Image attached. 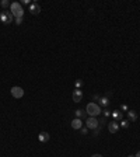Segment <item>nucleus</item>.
I'll return each instance as SVG.
<instances>
[{"instance_id":"23","label":"nucleus","mask_w":140,"mask_h":157,"mask_svg":"<svg viewBox=\"0 0 140 157\" xmlns=\"http://www.w3.org/2000/svg\"><path fill=\"white\" fill-rule=\"evenodd\" d=\"M91 157H102V156H101V154H93Z\"/></svg>"},{"instance_id":"1","label":"nucleus","mask_w":140,"mask_h":157,"mask_svg":"<svg viewBox=\"0 0 140 157\" xmlns=\"http://www.w3.org/2000/svg\"><path fill=\"white\" fill-rule=\"evenodd\" d=\"M86 112L88 114V117H95V118H97L100 114H101V107H100L98 104L90 102V104H87Z\"/></svg>"},{"instance_id":"4","label":"nucleus","mask_w":140,"mask_h":157,"mask_svg":"<svg viewBox=\"0 0 140 157\" xmlns=\"http://www.w3.org/2000/svg\"><path fill=\"white\" fill-rule=\"evenodd\" d=\"M86 126L88 128V129H97L98 126H100V122H98V119L95 117H88L86 121Z\"/></svg>"},{"instance_id":"15","label":"nucleus","mask_w":140,"mask_h":157,"mask_svg":"<svg viewBox=\"0 0 140 157\" xmlns=\"http://www.w3.org/2000/svg\"><path fill=\"white\" fill-rule=\"evenodd\" d=\"M119 126H121V128H125V129H126V128L129 126V121H123V119H122V121H121V124H119Z\"/></svg>"},{"instance_id":"2","label":"nucleus","mask_w":140,"mask_h":157,"mask_svg":"<svg viewBox=\"0 0 140 157\" xmlns=\"http://www.w3.org/2000/svg\"><path fill=\"white\" fill-rule=\"evenodd\" d=\"M10 8H11V14L14 16V18H20L24 16V8L21 7L20 3H11Z\"/></svg>"},{"instance_id":"16","label":"nucleus","mask_w":140,"mask_h":157,"mask_svg":"<svg viewBox=\"0 0 140 157\" xmlns=\"http://www.w3.org/2000/svg\"><path fill=\"white\" fill-rule=\"evenodd\" d=\"M0 6H1V7H8V6H11V4H10V1H7V0H1V1H0Z\"/></svg>"},{"instance_id":"25","label":"nucleus","mask_w":140,"mask_h":157,"mask_svg":"<svg viewBox=\"0 0 140 157\" xmlns=\"http://www.w3.org/2000/svg\"><path fill=\"white\" fill-rule=\"evenodd\" d=\"M128 157H134V156H133V154H129V156H128Z\"/></svg>"},{"instance_id":"8","label":"nucleus","mask_w":140,"mask_h":157,"mask_svg":"<svg viewBox=\"0 0 140 157\" xmlns=\"http://www.w3.org/2000/svg\"><path fill=\"white\" fill-rule=\"evenodd\" d=\"M111 115H112V118H114V121H122V118H123V112L121 110H115L111 112Z\"/></svg>"},{"instance_id":"13","label":"nucleus","mask_w":140,"mask_h":157,"mask_svg":"<svg viewBox=\"0 0 140 157\" xmlns=\"http://www.w3.org/2000/svg\"><path fill=\"white\" fill-rule=\"evenodd\" d=\"M100 105H101V107H105V108L109 105V98L107 95H105V97H100Z\"/></svg>"},{"instance_id":"17","label":"nucleus","mask_w":140,"mask_h":157,"mask_svg":"<svg viewBox=\"0 0 140 157\" xmlns=\"http://www.w3.org/2000/svg\"><path fill=\"white\" fill-rule=\"evenodd\" d=\"M83 84H84V83H83L81 80H76V88H80V87H83Z\"/></svg>"},{"instance_id":"21","label":"nucleus","mask_w":140,"mask_h":157,"mask_svg":"<svg viewBox=\"0 0 140 157\" xmlns=\"http://www.w3.org/2000/svg\"><path fill=\"white\" fill-rule=\"evenodd\" d=\"M87 131H88V128H83V129H81V133H83V135H87Z\"/></svg>"},{"instance_id":"5","label":"nucleus","mask_w":140,"mask_h":157,"mask_svg":"<svg viewBox=\"0 0 140 157\" xmlns=\"http://www.w3.org/2000/svg\"><path fill=\"white\" fill-rule=\"evenodd\" d=\"M11 95H13L14 98H21V97L24 95V90L21 88V87L14 86L13 88H11Z\"/></svg>"},{"instance_id":"22","label":"nucleus","mask_w":140,"mask_h":157,"mask_svg":"<svg viewBox=\"0 0 140 157\" xmlns=\"http://www.w3.org/2000/svg\"><path fill=\"white\" fill-rule=\"evenodd\" d=\"M23 4H31V1L30 0H23Z\"/></svg>"},{"instance_id":"10","label":"nucleus","mask_w":140,"mask_h":157,"mask_svg":"<svg viewBox=\"0 0 140 157\" xmlns=\"http://www.w3.org/2000/svg\"><path fill=\"white\" fill-rule=\"evenodd\" d=\"M30 11H31V14H39L41 13V7H39V4H37V3H31L30 4Z\"/></svg>"},{"instance_id":"11","label":"nucleus","mask_w":140,"mask_h":157,"mask_svg":"<svg viewBox=\"0 0 140 157\" xmlns=\"http://www.w3.org/2000/svg\"><path fill=\"white\" fill-rule=\"evenodd\" d=\"M38 139L41 143H46L49 139H51V136H49V133L48 132H41V133L38 135Z\"/></svg>"},{"instance_id":"24","label":"nucleus","mask_w":140,"mask_h":157,"mask_svg":"<svg viewBox=\"0 0 140 157\" xmlns=\"http://www.w3.org/2000/svg\"><path fill=\"white\" fill-rule=\"evenodd\" d=\"M134 157H140V151H137V153L134 154Z\"/></svg>"},{"instance_id":"20","label":"nucleus","mask_w":140,"mask_h":157,"mask_svg":"<svg viewBox=\"0 0 140 157\" xmlns=\"http://www.w3.org/2000/svg\"><path fill=\"white\" fill-rule=\"evenodd\" d=\"M121 110H122V111H129V107H128L126 104H122V107H121Z\"/></svg>"},{"instance_id":"18","label":"nucleus","mask_w":140,"mask_h":157,"mask_svg":"<svg viewBox=\"0 0 140 157\" xmlns=\"http://www.w3.org/2000/svg\"><path fill=\"white\" fill-rule=\"evenodd\" d=\"M14 20H16V24H17V25L23 24V17H20V18H14Z\"/></svg>"},{"instance_id":"7","label":"nucleus","mask_w":140,"mask_h":157,"mask_svg":"<svg viewBox=\"0 0 140 157\" xmlns=\"http://www.w3.org/2000/svg\"><path fill=\"white\" fill-rule=\"evenodd\" d=\"M108 131L111 132V133H116L118 131H119V124H118L116 121L109 122V124H108Z\"/></svg>"},{"instance_id":"3","label":"nucleus","mask_w":140,"mask_h":157,"mask_svg":"<svg viewBox=\"0 0 140 157\" xmlns=\"http://www.w3.org/2000/svg\"><path fill=\"white\" fill-rule=\"evenodd\" d=\"M14 20V16L11 14V11H3L0 13V21L3 24H11Z\"/></svg>"},{"instance_id":"9","label":"nucleus","mask_w":140,"mask_h":157,"mask_svg":"<svg viewBox=\"0 0 140 157\" xmlns=\"http://www.w3.org/2000/svg\"><path fill=\"white\" fill-rule=\"evenodd\" d=\"M70 125L73 129H81V126H83V122H81V119L80 118H74L71 122H70Z\"/></svg>"},{"instance_id":"6","label":"nucleus","mask_w":140,"mask_h":157,"mask_svg":"<svg viewBox=\"0 0 140 157\" xmlns=\"http://www.w3.org/2000/svg\"><path fill=\"white\" fill-rule=\"evenodd\" d=\"M71 97H73V101L74 102H80L81 101V98H83V91H81L80 88H74Z\"/></svg>"},{"instance_id":"19","label":"nucleus","mask_w":140,"mask_h":157,"mask_svg":"<svg viewBox=\"0 0 140 157\" xmlns=\"http://www.w3.org/2000/svg\"><path fill=\"white\" fill-rule=\"evenodd\" d=\"M109 115H111V111L105 108V110H104V117H109Z\"/></svg>"},{"instance_id":"12","label":"nucleus","mask_w":140,"mask_h":157,"mask_svg":"<svg viewBox=\"0 0 140 157\" xmlns=\"http://www.w3.org/2000/svg\"><path fill=\"white\" fill-rule=\"evenodd\" d=\"M126 114H128V118H129V121H130V122H134V121L137 119V112H136V111L129 110Z\"/></svg>"},{"instance_id":"14","label":"nucleus","mask_w":140,"mask_h":157,"mask_svg":"<svg viewBox=\"0 0 140 157\" xmlns=\"http://www.w3.org/2000/svg\"><path fill=\"white\" fill-rule=\"evenodd\" d=\"M74 114H76V118H80V119H83V118L86 117V111H83V110H77L76 111V112H74Z\"/></svg>"}]
</instances>
